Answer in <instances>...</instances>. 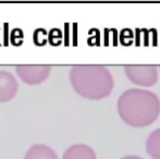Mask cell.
<instances>
[{
	"label": "cell",
	"instance_id": "cell-5",
	"mask_svg": "<svg viewBox=\"0 0 160 159\" xmlns=\"http://www.w3.org/2000/svg\"><path fill=\"white\" fill-rule=\"evenodd\" d=\"M19 83L11 72L0 70V102H8L17 96Z\"/></svg>",
	"mask_w": 160,
	"mask_h": 159
},
{
	"label": "cell",
	"instance_id": "cell-4",
	"mask_svg": "<svg viewBox=\"0 0 160 159\" xmlns=\"http://www.w3.org/2000/svg\"><path fill=\"white\" fill-rule=\"evenodd\" d=\"M18 77L28 85H38L48 79L51 72L49 66H18L15 68Z\"/></svg>",
	"mask_w": 160,
	"mask_h": 159
},
{
	"label": "cell",
	"instance_id": "cell-6",
	"mask_svg": "<svg viewBox=\"0 0 160 159\" xmlns=\"http://www.w3.org/2000/svg\"><path fill=\"white\" fill-rule=\"evenodd\" d=\"M62 159H97V155L88 145L74 144L65 149Z\"/></svg>",
	"mask_w": 160,
	"mask_h": 159
},
{
	"label": "cell",
	"instance_id": "cell-9",
	"mask_svg": "<svg viewBox=\"0 0 160 159\" xmlns=\"http://www.w3.org/2000/svg\"><path fill=\"white\" fill-rule=\"evenodd\" d=\"M120 159H144L139 156H135V155H128V156H124V157L120 158Z\"/></svg>",
	"mask_w": 160,
	"mask_h": 159
},
{
	"label": "cell",
	"instance_id": "cell-2",
	"mask_svg": "<svg viewBox=\"0 0 160 159\" xmlns=\"http://www.w3.org/2000/svg\"><path fill=\"white\" fill-rule=\"evenodd\" d=\"M69 80L73 89L89 100H100L111 94L114 80L103 66H75L70 70Z\"/></svg>",
	"mask_w": 160,
	"mask_h": 159
},
{
	"label": "cell",
	"instance_id": "cell-10",
	"mask_svg": "<svg viewBox=\"0 0 160 159\" xmlns=\"http://www.w3.org/2000/svg\"><path fill=\"white\" fill-rule=\"evenodd\" d=\"M159 70H160V69H159Z\"/></svg>",
	"mask_w": 160,
	"mask_h": 159
},
{
	"label": "cell",
	"instance_id": "cell-8",
	"mask_svg": "<svg viewBox=\"0 0 160 159\" xmlns=\"http://www.w3.org/2000/svg\"><path fill=\"white\" fill-rule=\"evenodd\" d=\"M146 152L152 159H160V129L152 131L147 137Z\"/></svg>",
	"mask_w": 160,
	"mask_h": 159
},
{
	"label": "cell",
	"instance_id": "cell-3",
	"mask_svg": "<svg viewBox=\"0 0 160 159\" xmlns=\"http://www.w3.org/2000/svg\"><path fill=\"white\" fill-rule=\"evenodd\" d=\"M124 72L128 80L138 86H154L158 81V68L156 66H127Z\"/></svg>",
	"mask_w": 160,
	"mask_h": 159
},
{
	"label": "cell",
	"instance_id": "cell-1",
	"mask_svg": "<svg viewBox=\"0 0 160 159\" xmlns=\"http://www.w3.org/2000/svg\"><path fill=\"white\" fill-rule=\"evenodd\" d=\"M118 113L121 120L133 127H145L160 115V99L147 89L130 88L118 99Z\"/></svg>",
	"mask_w": 160,
	"mask_h": 159
},
{
	"label": "cell",
	"instance_id": "cell-7",
	"mask_svg": "<svg viewBox=\"0 0 160 159\" xmlns=\"http://www.w3.org/2000/svg\"><path fill=\"white\" fill-rule=\"evenodd\" d=\"M24 159H58V155L51 147L45 144H34L28 149Z\"/></svg>",
	"mask_w": 160,
	"mask_h": 159
}]
</instances>
